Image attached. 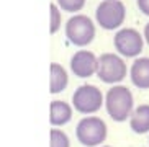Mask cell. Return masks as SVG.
<instances>
[{"label": "cell", "instance_id": "obj_12", "mask_svg": "<svg viewBox=\"0 0 149 147\" xmlns=\"http://www.w3.org/2000/svg\"><path fill=\"white\" fill-rule=\"evenodd\" d=\"M51 70V80H49V92L51 93H61L62 90H66L67 83H69V75H67L66 69L57 62H51L49 65Z\"/></svg>", "mask_w": 149, "mask_h": 147}, {"label": "cell", "instance_id": "obj_13", "mask_svg": "<svg viewBox=\"0 0 149 147\" xmlns=\"http://www.w3.org/2000/svg\"><path fill=\"white\" fill-rule=\"evenodd\" d=\"M49 147H70L69 136L64 131L53 128L49 131Z\"/></svg>", "mask_w": 149, "mask_h": 147}, {"label": "cell", "instance_id": "obj_7", "mask_svg": "<svg viewBox=\"0 0 149 147\" xmlns=\"http://www.w3.org/2000/svg\"><path fill=\"white\" fill-rule=\"evenodd\" d=\"M113 44L121 56L136 57L143 51L144 39L139 35V31H136L134 28H121L116 31V35L113 38Z\"/></svg>", "mask_w": 149, "mask_h": 147}, {"label": "cell", "instance_id": "obj_3", "mask_svg": "<svg viewBox=\"0 0 149 147\" xmlns=\"http://www.w3.org/2000/svg\"><path fill=\"white\" fill-rule=\"evenodd\" d=\"M66 36L75 46H87L95 38V25L87 15H72L66 23Z\"/></svg>", "mask_w": 149, "mask_h": 147}, {"label": "cell", "instance_id": "obj_16", "mask_svg": "<svg viewBox=\"0 0 149 147\" xmlns=\"http://www.w3.org/2000/svg\"><path fill=\"white\" fill-rule=\"evenodd\" d=\"M136 2H138V8L149 17V0H136Z\"/></svg>", "mask_w": 149, "mask_h": 147}, {"label": "cell", "instance_id": "obj_1", "mask_svg": "<svg viewBox=\"0 0 149 147\" xmlns=\"http://www.w3.org/2000/svg\"><path fill=\"white\" fill-rule=\"evenodd\" d=\"M133 93L128 87L115 85L107 92L105 96V106L108 116L116 123H123L125 119H130L133 114Z\"/></svg>", "mask_w": 149, "mask_h": 147}, {"label": "cell", "instance_id": "obj_10", "mask_svg": "<svg viewBox=\"0 0 149 147\" xmlns=\"http://www.w3.org/2000/svg\"><path fill=\"white\" fill-rule=\"evenodd\" d=\"M130 75L138 88H149V57H138L131 65Z\"/></svg>", "mask_w": 149, "mask_h": 147}, {"label": "cell", "instance_id": "obj_18", "mask_svg": "<svg viewBox=\"0 0 149 147\" xmlns=\"http://www.w3.org/2000/svg\"><path fill=\"white\" fill-rule=\"evenodd\" d=\"M100 147H111V146H100Z\"/></svg>", "mask_w": 149, "mask_h": 147}, {"label": "cell", "instance_id": "obj_17", "mask_svg": "<svg viewBox=\"0 0 149 147\" xmlns=\"http://www.w3.org/2000/svg\"><path fill=\"white\" fill-rule=\"evenodd\" d=\"M144 39H146V43L149 44V23L144 26Z\"/></svg>", "mask_w": 149, "mask_h": 147}, {"label": "cell", "instance_id": "obj_9", "mask_svg": "<svg viewBox=\"0 0 149 147\" xmlns=\"http://www.w3.org/2000/svg\"><path fill=\"white\" fill-rule=\"evenodd\" d=\"M72 118V106L67 101L54 100L49 105V121L53 126H64Z\"/></svg>", "mask_w": 149, "mask_h": 147}, {"label": "cell", "instance_id": "obj_2", "mask_svg": "<svg viewBox=\"0 0 149 147\" xmlns=\"http://www.w3.org/2000/svg\"><path fill=\"white\" fill-rule=\"evenodd\" d=\"M108 129L103 119L97 116H87L80 119L75 128V137L85 147H100L105 142Z\"/></svg>", "mask_w": 149, "mask_h": 147}, {"label": "cell", "instance_id": "obj_14", "mask_svg": "<svg viewBox=\"0 0 149 147\" xmlns=\"http://www.w3.org/2000/svg\"><path fill=\"white\" fill-rule=\"evenodd\" d=\"M57 3H59V8L64 10V12L77 13L84 8L85 0H57Z\"/></svg>", "mask_w": 149, "mask_h": 147}, {"label": "cell", "instance_id": "obj_6", "mask_svg": "<svg viewBox=\"0 0 149 147\" xmlns=\"http://www.w3.org/2000/svg\"><path fill=\"white\" fill-rule=\"evenodd\" d=\"M103 103V95L95 85H80L72 95V106L82 114H92L98 111Z\"/></svg>", "mask_w": 149, "mask_h": 147}, {"label": "cell", "instance_id": "obj_4", "mask_svg": "<svg viewBox=\"0 0 149 147\" xmlns=\"http://www.w3.org/2000/svg\"><path fill=\"white\" fill-rule=\"evenodd\" d=\"M126 17L125 3L120 0H103L95 10V20L103 30H116L123 25Z\"/></svg>", "mask_w": 149, "mask_h": 147}, {"label": "cell", "instance_id": "obj_5", "mask_svg": "<svg viewBox=\"0 0 149 147\" xmlns=\"http://www.w3.org/2000/svg\"><path fill=\"white\" fill-rule=\"evenodd\" d=\"M97 75L105 83H118L126 77V64L118 54L105 52L98 57Z\"/></svg>", "mask_w": 149, "mask_h": 147}, {"label": "cell", "instance_id": "obj_8", "mask_svg": "<svg viewBox=\"0 0 149 147\" xmlns=\"http://www.w3.org/2000/svg\"><path fill=\"white\" fill-rule=\"evenodd\" d=\"M97 67H98V57L90 51L80 49L70 57V70L80 78L92 77L93 74H97Z\"/></svg>", "mask_w": 149, "mask_h": 147}, {"label": "cell", "instance_id": "obj_11", "mask_svg": "<svg viewBox=\"0 0 149 147\" xmlns=\"http://www.w3.org/2000/svg\"><path fill=\"white\" fill-rule=\"evenodd\" d=\"M130 128L136 134L149 132V105H139L130 118Z\"/></svg>", "mask_w": 149, "mask_h": 147}, {"label": "cell", "instance_id": "obj_15", "mask_svg": "<svg viewBox=\"0 0 149 147\" xmlns=\"http://www.w3.org/2000/svg\"><path fill=\"white\" fill-rule=\"evenodd\" d=\"M49 12H51L49 31H51V35H54V33H57L59 26H61V12H59V5L51 3V5H49Z\"/></svg>", "mask_w": 149, "mask_h": 147}]
</instances>
